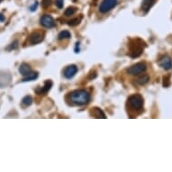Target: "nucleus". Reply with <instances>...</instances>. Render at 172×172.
I'll return each instance as SVG.
<instances>
[{
	"mask_svg": "<svg viewBox=\"0 0 172 172\" xmlns=\"http://www.w3.org/2000/svg\"><path fill=\"white\" fill-rule=\"evenodd\" d=\"M70 100L76 106H85L90 101V95L84 89L74 90L70 94Z\"/></svg>",
	"mask_w": 172,
	"mask_h": 172,
	"instance_id": "nucleus-1",
	"label": "nucleus"
},
{
	"mask_svg": "<svg viewBox=\"0 0 172 172\" xmlns=\"http://www.w3.org/2000/svg\"><path fill=\"white\" fill-rule=\"evenodd\" d=\"M144 42L140 39H134L130 42L128 55L132 58H138L141 55L144 49Z\"/></svg>",
	"mask_w": 172,
	"mask_h": 172,
	"instance_id": "nucleus-2",
	"label": "nucleus"
},
{
	"mask_svg": "<svg viewBox=\"0 0 172 172\" xmlns=\"http://www.w3.org/2000/svg\"><path fill=\"white\" fill-rule=\"evenodd\" d=\"M127 104L132 111H140L143 106V98L139 94L132 95L127 100Z\"/></svg>",
	"mask_w": 172,
	"mask_h": 172,
	"instance_id": "nucleus-3",
	"label": "nucleus"
},
{
	"mask_svg": "<svg viewBox=\"0 0 172 172\" xmlns=\"http://www.w3.org/2000/svg\"><path fill=\"white\" fill-rule=\"evenodd\" d=\"M146 69H147V66L144 62H139L131 66L130 68L127 70V72L130 75H132V76H137V75L143 73L146 70Z\"/></svg>",
	"mask_w": 172,
	"mask_h": 172,
	"instance_id": "nucleus-4",
	"label": "nucleus"
},
{
	"mask_svg": "<svg viewBox=\"0 0 172 172\" xmlns=\"http://www.w3.org/2000/svg\"><path fill=\"white\" fill-rule=\"evenodd\" d=\"M117 0H103L99 5V11L103 14L109 12L117 5Z\"/></svg>",
	"mask_w": 172,
	"mask_h": 172,
	"instance_id": "nucleus-5",
	"label": "nucleus"
},
{
	"mask_svg": "<svg viewBox=\"0 0 172 172\" xmlns=\"http://www.w3.org/2000/svg\"><path fill=\"white\" fill-rule=\"evenodd\" d=\"M44 39V33L41 31H35L33 32L29 37V42L32 44H37L40 43L43 41Z\"/></svg>",
	"mask_w": 172,
	"mask_h": 172,
	"instance_id": "nucleus-6",
	"label": "nucleus"
},
{
	"mask_svg": "<svg viewBox=\"0 0 172 172\" xmlns=\"http://www.w3.org/2000/svg\"><path fill=\"white\" fill-rule=\"evenodd\" d=\"M159 65L162 69L169 70L172 68V61L171 58L168 55H164L159 59Z\"/></svg>",
	"mask_w": 172,
	"mask_h": 172,
	"instance_id": "nucleus-7",
	"label": "nucleus"
},
{
	"mask_svg": "<svg viewBox=\"0 0 172 172\" xmlns=\"http://www.w3.org/2000/svg\"><path fill=\"white\" fill-rule=\"evenodd\" d=\"M40 24L45 28H52L55 25V22H54V19L51 16L46 14V16H43L41 17Z\"/></svg>",
	"mask_w": 172,
	"mask_h": 172,
	"instance_id": "nucleus-8",
	"label": "nucleus"
},
{
	"mask_svg": "<svg viewBox=\"0 0 172 172\" xmlns=\"http://www.w3.org/2000/svg\"><path fill=\"white\" fill-rule=\"evenodd\" d=\"M78 72V68L75 65H70L69 67H67L65 71H64V76L66 78H73L76 73Z\"/></svg>",
	"mask_w": 172,
	"mask_h": 172,
	"instance_id": "nucleus-9",
	"label": "nucleus"
},
{
	"mask_svg": "<svg viewBox=\"0 0 172 172\" xmlns=\"http://www.w3.org/2000/svg\"><path fill=\"white\" fill-rule=\"evenodd\" d=\"M19 72L23 75L24 78L27 77L29 74H31L33 72L31 67H30L27 63H22L19 67Z\"/></svg>",
	"mask_w": 172,
	"mask_h": 172,
	"instance_id": "nucleus-10",
	"label": "nucleus"
},
{
	"mask_svg": "<svg viewBox=\"0 0 172 172\" xmlns=\"http://www.w3.org/2000/svg\"><path fill=\"white\" fill-rule=\"evenodd\" d=\"M157 0H143L141 3V10L144 13H148L149 10L153 6V5L156 3Z\"/></svg>",
	"mask_w": 172,
	"mask_h": 172,
	"instance_id": "nucleus-11",
	"label": "nucleus"
},
{
	"mask_svg": "<svg viewBox=\"0 0 172 172\" xmlns=\"http://www.w3.org/2000/svg\"><path fill=\"white\" fill-rule=\"evenodd\" d=\"M51 86H52L51 81L47 80V81H45V85H44V87H42L41 89H37L36 92L38 93V94H43V93H46V92H48V91L50 90V89H51Z\"/></svg>",
	"mask_w": 172,
	"mask_h": 172,
	"instance_id": "nucleus-12",
	"label": "nucleus"
},
{
	"mask_svg": "<svg viewBox=\"0 0 172 172\" xmlns=\"http://www.w3.org/2000/svg\"><path fill=\"white\" fill-rule=\"evenodd\" d=\"M149 80V77L148 76L147 74H143V75H141V77H139L137 79H136V83L138 85H141V86H143L145 84H147Z\"/></svg>",
	"mask_w": 172,
	"mask_h": 172,
	"instance_id": "nucleus-13",
	"label": "nucleus"
},
{
	"mask_svg": "<svg viewBox=\"0 0 172 172\" xmlns=\"http://www.w3.org/2000/svg\"><path fill=\"white\" fill-rule=\"evenodd\" d=\"M69 38H70V33L69 31H62L58 35V39L59 41L64 40V39H69Z\"/></svg>",
	"mask_w": 172,
	"mask_h": 172,
	"instance_id": "nucleus-14",
	"label": "nucleus"
},
{
	"mask_svg": "<svg viewBox=\"0 0 172 172\" xmlns=\"http://www.w3.org/2000/svg\"><path fill=\"white\" fill-rule=\"evenodd\" d=\"M32 103H33V98H32L31 96H26L23 98V100H22V104H23L24 106H31Z\"/></svg>",
	"mask_w": 172,
	"mask_h": 172,
	"instance_id": "nucleus-15",
	"label": "nucleus"
},
{
	"mask_svg": "<svg viewBox=\"0 0 172 172\" xmlns=\"http://www.w3.org/2000/svg\"><path fill=\"white\" fill-rule=\"evenodd\" d=\"M37 78H38V73L33 71L31 74H29L27 77H25L23 78V81H31V80H33Z\"/></svg>",
	"mask_w": 172,
	"mask_h": 172,
	"instance_id": "nucleus-16",
	"label": "nucleus"
},
{
	"mask_svg": "<svg viewBox=\"0 0 172 172\" xmlns=\"http://www.w3.org/2000/svg\"><path fill=\"white\" fill-rule=\"evenodd\" d=\"M77 12V8L76 7H73V6H71V7H68V8L66 9V11H65V16H73V14Z\"/></svg>",
	"mask_w": 172,
	"mask_h": 172,
	"instance_id": "nucleus-17",
	"label": "nucleus"
},
{
	"mask_svg": "<svg viewBox=\"0 0 172 172\" xmlns=\"http://www.w3.org/2000/svg\"><path fill=\"white\" fill-rule=\"evenodd\" d=\"M94 115H96V117H98V118H106V115H104V114L103 113V111L100 110L99 108H94Z\"/></svg>",
	"mask_w": 172,
	"mask_h": 172,
	"instance_id": "nucleus-18",
	"label": "nucleus"
},
{
	"mask_svg": "<svg viewBox=\"0 0 172 172\" xmlns=\"http://www.w3.org/2000/svg\"><path fill=\"white\" fill-rule=\"evenodd\" d=\"M80 18L78 19V18H75V19H72V20H70V21H69V25L70 26H76V25H78L79 23H80Z\"/></svg>",
	"mask_w": 172,
	"mask_h": 172,
	"instance_id": "nucleus-19",
	"label": "nucleus"
},
{
	"mask_svg": "<svg viewBox=\"0 0 172 172\" xmlns=\"http://www.w3.org/2000/svg\"><path fill=\"white\" fill-rule=\"evenodd\" d=\"M51 4V0H42V5L44 7V8H47L49 7Z\"/></svg>",
	"mask_w": 172,
	"mask_h": 172,
	"instance_id": "nucleus-20",
	"label": "nucleus"
},
{
	"mask_svg": "<svg viewBox=\"0 0 172 172\" xmlns=\"http://www.w3.org/2000/svg\"><path fill=\"white\" fill-rule=\"evenodd\" d=\"M64 4V0H56V5L58 8H62Z\"/></svg>",
	"mask_w": 172,
	"mask_h": 172,
	"instance_id": "nucleus-21",
	"label": "nucleus"
},
{
	"mask_svg": "<svg viewBox=\"0 0 172 172\" xmlns=\"http://www.w3.org/2000/svg\"><path fill=\"white\" fill-rule=\"evenodd\" d=\"M17 46H18V42L17 41H16V42H12L11 43V45L7 48L8 50H13V49H16L17 48Z\"/></svg>",
	"mask_w": 172,
	"mask_h": 172,
	"instance_id": "nucleus-22",
	"label": "nucleus"
},
{
	"mask_svg": "<svg viewBox=\"0 0 172 172\" xmlns=\"http://www.w3.org/2000/svg\"><path fill=\"white\" fill-rule=\"evenodd\" d=\"M37 6H38V2L35 1L31 6H30V10H31L32 12H34V11L37 9Z\"/></svg>",
	"mask_w": 172,
	"mask_h": 172,
	"instance_id": "nucleus-23",
	"label": "nucleus"
},
{
	"mask_svg": "<svg viewBox=\"0 0 172 172\" xmlns=\"http://www.w3.org/2000/svg\"><path fill=\"white\" fill-rule=\"evenodd\" d=\"M5 21V16L2 14H0V22H4Z\"/></svg>",
	"mask_w": 172,
	"mask_h": 172,
	"instance_id": "nucleus-24",
	"label": "nucleus"
},
{
	"mask_svg": "<svg viewBox=\"0 0 172 172\" xmlns=\"http://www.w3.org/2000/svg\"><path fill=\"white\" fill-rule=\"evenodd\" d=\"M2 1H3V0H0V3H1V2H2Z\"/></svg>",
	"mask_w": 172,
	"mask_h": 172,
	"instance_id": "nucleus-25",
	"label": "nucleus"
}]
</instances>
